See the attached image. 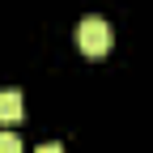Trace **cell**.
<instances>
[{"label":"cell","mask_w":153,"mask_h":153,"mask_svg":"<svg viewBox=\"0 0 153 153\" xmlns=\"http://www.w3.org/2000/svg\"><path fill=\"white\" fill-rule=\"evenodd\" d=\"M76 47H81L85 55H106L111 47H115V30H111V22L106 17H85L81 26H76Z\"/></svg>","instance_id":"cell-1"},{"label":"cell","mask_w":153,"mask_h":153,"mask_svg":"<svg viewBox=\"0 0 153 153\" xmlns=\"http://www.w3.org/2000/svg\"><path fill=\"white\" fill-rule=\"evenodd\" d=\"M22 119V89H0V123Z\"/></svg>","instance_id":"cell-2"},{"label":"cell","mask_w":153,"mask_h":153,"mask_svg":"<svg viewBox=\"0 0 153 153\" xmlns=\"http://www.w3.org/2000/svg\"><path fill=\"white\" fill-rule=\"evenodd\" d=\"M0 153H22V136L9 128H0Z\"/></svg>","instance_id":"cell-3"},{"label":"cell","mask_w":153,"mask_h":153,"mask_svg":"<svg viewBox=\"0 0 153 153\" xmlns=\"http://www.w3.org/2000/svg\"><path fill=\"white\" fill-rule=\"evenodd\" d=\"M34 153H64V149H60V145H38Z\"/></svg>","instance_id":"cell-4"}]
</instances>
